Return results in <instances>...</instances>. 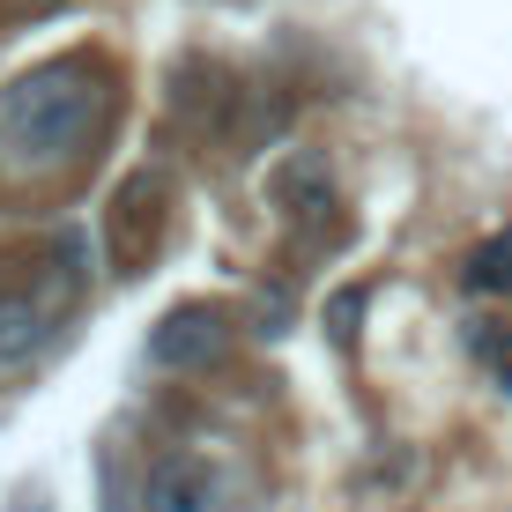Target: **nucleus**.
Wrapping results in <instances>:
<instances>
[{
    "label": "nucleus",
    "mask_w": 512,
    "mask_h": 512,
    "mask_svg": "<svg viewBox=\"0 0 512 512\" xmlns=\"http://www.w3.org/2000/svg\"><path fill=\"white\" fill-rule=\"evenodd\" d=\"M104 90L90 60H45L30 75H15L0 90V171L23 179V171H60L82 149V134L97 127Z\"/></svg>",
    "instance_id": "obj_1"
},
{
    "label": "nucleus",
    "mask_w": 512,
    "mask_h": 512,
    "mask_svg": "<svg viewBox=\"0 0 512 512\" xmlns=\"http://www.w3.org/2000/svg\"><path fill=\"white\" fill-rule=\"evenodd\" d=\"M223 349V312L216 305H179L164 312V327L149 334V364L156 372H193V364H208Z\"/></svg>",
    "instance_id": "obj_2"
},
{
    "label": "nucleus",
    "mask_w": 512,
    "mask_h": 512,
    "mask_svg": "<svg viewBox=\"0 0 512 512\" xmlns=\"http://www.w3.org/2000/svg\"><path fill=\"white\" fill-rule=\"evenodd\" d=\"M149 512H223V475L193 453H164L149 468Z\"/></svg>",
    "instance_id": "obj_3"
},
{
    "label": "nucleus",
    "mask_w": 512,
    "mask_h": 512,
    "mask_svg": "<svg viewBox=\"0 0 512 512\" xmlns=\"http://www.w3.org/2000/svg\"><path fill=\"white\" fill-rule=\"evenodd\" d=\"M268 201L282 216H320L327 208V156L320 149H290L268 164Z\"/></svg>",
    "instance_id": "obj_4"
},
{
    "label": "nucleus",
    "mask_w": 512,
    "mask_h": 512,
    "mask_svg": "<svg viewBox=\"0 0 512 512\" xmlns=\"http://www.w3.org/2000/svg\"><path fill=\"white\" fill-rule=\"evenodd\" d=\"M52 312H60V290L30 297V290H8V282H0V357H23V349L45 334Z\"/></svg>",
    "instance_id": "obj_5"
},
{
    "label": "nucleus",
    "mask_w": 512,
    "mask_h": 512,
    "mask_svg": "<svg viewBox=\"0 0 512 512\" xmlns=\"http://www.w3.org/2000/svg\"><path fill=\"white\" fill-rule=\"evenodd\" d=\"M468 290H475V297H512V231H505V238H490V245H475V260H468Z\"/></svg>",
    "instance_id": "obj_6"
},
{
    "label": "nucleus",
    "mask_w": 512,
    "mask_h": 512,
    "mask_svg": "<svg viewBox=\"0 0 512 512\" xmlns=\"http://www.w3.org/2000/svg\"><path fill=\"white\" fill-rule=\"evenodd\" d=\"M357 320H364V290H334L327 297V334L334 342H357Z\"/></svg>",
    "instance_id": "obj_7"
},
{
    "label": "nucleus",
    "mask_w": 512,
    "mask_h": 512,
    "mask_svg": "<svg viewBox=\"0 0 512 512\" xmlns=\"http://www.w3.org/2000/svg\"><path fill=\"white\" fill-rule=\"evenodd\" d=\"M490 357H498V386H505V394H512V334H505V342H498V349H490Z\"/></svg>",
    "instance_id": "obj_8"
}]
</instances>
